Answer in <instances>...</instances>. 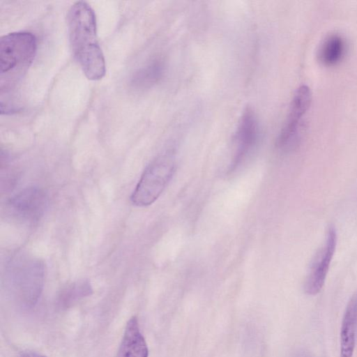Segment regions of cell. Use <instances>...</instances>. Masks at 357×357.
<instances>
[{
    "instance_id": "3",
    "label": "cell",
    "mask_w": 357,
    "mask_h": 357,
    "mask_svg": "<svg viewBox=\"0 0 357 357\" xmlns=\"http://www.w3.org/2000/svg\"><path fill=\"white\" fill-rule=\"evenodd\" d=\"M175 157L167 151L154 158L145 168L130 199L133 204L146 206L162 194L175 172Z\"/></svg>"
},
{
    "instance_id": "9",
    "label": "cell",
    "mask_w": 357,
    "mask_h": 357,
    "mask_svg": "<svg viewBox=\"0 0 357 357\" xmlns=\"http://www.w3.org/2000/svg\"><path fill=\"white\" fill-rule=\"evenodd\" d=\"M149 349L137 319L128 321L116 357H148Z\"/></svg>"
},
{
    "instance_id": "5",
    "label": "cell",
    "mask_w": 357,
    "mask_h": 357,
    "mask_svg": "<svg viewBox=\"0 0 357 357\" xmlns=\"http://www.w3.org/2000/svg\"><path fill=\"white\" fill-rule=\"evenodd\" d=\"M311 100V91L307 86L302 85L297 89L286 122L277 139V146L280 151L289 152L297 146L302 119L310 107Z\"/></svg>"
},
{
    "instance_id": "10",
    "label": "cell",
    "mask_w": 357,
    "mask_h": 357,
    "mask_svg": "<svg viewBox=\"0 0 357 357\" xmlns=\"http://www.w3.org/2000/svg\"><path fill=\"white\" fill-rule=\"evenodd\" d=\"M357 333V294L349 301L340 331V357H353Z\"/></svg>"
},
{
    "instance_id": "2",
    "label": "cell",
    "mask_w": 357,
    "mask_h": 357,
    "mask_svg": "<svg viewBox=\"0 0 357 357\" xmlns=\"http://www.w3.org/2000/svg\"><path fill=\"white\" fill-rule=\"evenodd\" d=\"M37 51L36 36L27 31L4 35L0 39L1 89L14 86L32 63Z\"/></svg>"
},
{
    "instance_id": "8",
    "label": "cell",
    "mask_w": 357,
    "mask_h": 357,
    "mask_svg": "<svg viewBox=\"0 0 357 357\" xmlns=\"http://www.w3.org/2000/svg\"><path fill=\"white\" fill-rule=\"evenodd\" d=\"M259 136L257 119L253 110L246 108L240 119L236 136V149L229 171L235 170L255 146Z\"/></svg>"
},
{
    "instance_id": "7",
    "label": "cell",
    "mask_w": 357,
    "mask_h": 357,
    "mask_svg": "<svg viewBox=\"0 0 357 357\" xmlns=\"http://www.w3.org/2000/svg\"><path fill=\"white\" fill-rule=\"evenodd\" d=\"M337 244V233L333 226L328 227L325 241L316 254L305 282V291L316 295L322 289L334 255Z\"/></svg>"
},
{
    "instance_id": "1",
    "label": "cell",
    "mask_w": 357,
    "mask_h": 357,
    "mask_svg": "<svg viewBox=\"0 0 357 357\" xmlns=\"http://www.w3.org/2000/svg\"><path fill=\"white\" fill-rule=\"evenodd\" d=\"M69 40L74 58L91 80L102 79L106 73L105 60L97 38L96 18L85 1L73 3L68 13Z\"/></svg>"
},
{
    "instance_id": "6",
    "label": "cell",
    "mask_w": 357,
    "mask_h": 357,
    "mask_svg": "<svg viewBox=\"0 0 357 357\" xmlns=\"http://www.w3.org/2000/svg\"><path fill=\"white\" fill-rule=\"evenodd\" d=\"M48 202L47 194L43 189L29 186L11 197L8 207L17 218L29 224H34L43 216Z\"/></svg>"
},
{
    "instance_id": "11",
    "label": "cell",
    "mask_w": 357,
    "mask_h": 357,
    "mask_svg": "<svg viewBox=\"0 0 357 357\" xmlns=\"http://www.w3.org/2000/svg\"><path fill=\"white\" fill-rule=\"evenodd\" d=\"M346 42L338 33L327 36L320 44L318 52V60L324 66H332L338 63L346 52Z\"/></svg>"
},
{
    "instance_id": "12",
    "label": "cell",
    "mask_w": 357,
    "mask_h": 357,
    "mask_svg": "<svg viewBox=\"0 0 357 357\" xmlns=\"http://www.w3.org/2000/svg\"><path fill=\"white\" fill-rule=\"evenodd\" d=\"M163 74V65L160 61H154L146 67L141 69L136 74L134 84L146 87L157 82Z\"/></svg>"
},
{
    "instance_id": "4",
    "label": "cell",
    "mask_w": 357,
    "mask_h": 357,
    "mask_svg": "<svg viewBox=\"0 0 357 357\" xmlns=\"http://www.w3.org/2000/svg\"><path fill=\"white\" fill-rule=\"evenodd\" d=\"M6 273L15 290L26 299L34 301L38 298L45 273V266L41 259L19 254L8 264Z\"/></svg>"
},
{
    "instance_id": "14",
    "label": "cell",
    "mask_w": 357,
    "mask_h": 357,
    "mask_svg": "<svg viewBox=\"0 0 357 357\" xmlns=\"http://www.w3.org/2000/svg\"><path fill=\"white\" fill-rule=\"evenodd\" d=\"M293 357H312V356L306 352L301 351V352L296 354Z\"/></svg>"
},
{
    "instance_id": "13",
    "label": "cell",
    "mask_w": 357,
    "mask_h": 357,
    "mask_svg": "<svg viewBox=\"0 0 357 357\" xmlns=\"http://www.w3.org/2000/svg\"><path fill=\"white\" fill-rule=\"evenodd\" d=\"M21 357H46V356H44L39 354L38 353H36V352L29 351V352L24 353L21 356Z\"/></svg>"
}]
</instances>
